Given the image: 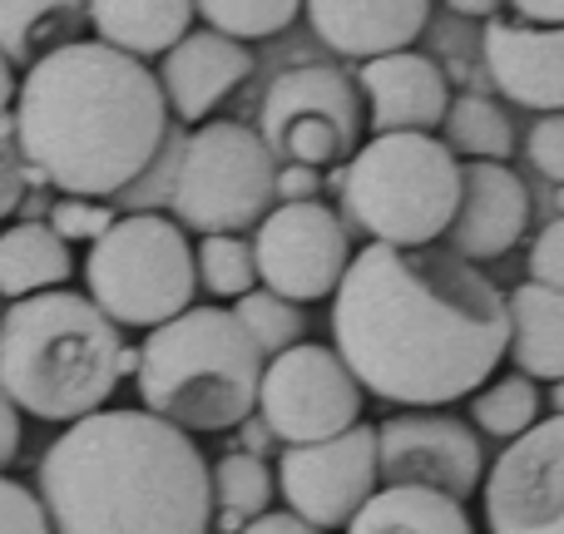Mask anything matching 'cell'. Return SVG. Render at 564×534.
<instances>
[{
	"mask_svg": "<svg viewBox=\"0 0 564 534\" xmlns=\"http://www.w3.org/2000/svg\"><path fill=\"white\" fill-rule=\"evenodd\" d=\"M332 351L391 406L470 401L510 357L506 292L456 253L367 243L332 297Z\"/></svg>",
	"mask_w": 564,
	"mask_h": 534,
	"instance_id": "1",
	"label": "cell"
},
{
	"mask_svg": "<svg viewBox=\"0 0 564 534\" xmlns=\"http://www.w3.org/2000/svg\"><path fill=\"white\" fill-rule=\"evenodd\" d=\"M169 129V99L144 59L99 40L55 45L25 69L15 95V149L40 184L65 198H99L129 188Z\"/></svg>",
	"mask_w": 564,
	"mask_h": 534,
	"instance_id": "2",
	"label": "cell"
},
{
	"mask_svg": "<svg viewBox=\"0 0 564 534\" xmlns=\"http://www.w3.org/2000/svg\"><path fill=\"white\" fill-rule=\"evenodd\" d=\"M55 534H208L214 476L194 436L149 411H95L40 460Z\"/></svg>",
	"mask_w": 564,
	"mask_h": 534,
	"instance_id": "3",
	"label": "cell"
},
{
	"mask_svg": "<svg viewBox=\"0 0 564 534\" xmlns=\"http://www.w3.org/2000/svg\"><path fill=\"white\" fill-rule=\"evenodd\" d=\"M124 341L85 292H35L0 322V391L35 421H75L105 411L119 386Z\"/></svg>",
	"mask_w": 564,
	"mask_h": 534,
	"instance_id": "4",
	"label": "cell"
},
{
	"mask_svg": "<svg viewBox=\"0 0 564 534\" xmlns=\"http://www.w3.org/2000/svg\"><path fill=\"white\" fill-rule=\"evenodd\" d=\"M263 351L238 327L234 307H188L139 347V401L174 431L214 436L243 426L258 411Z\"/></svg>",
	"mask_w": 564,
	"mask_h": 534,
	"instance_id": "5",
	"label": "cell"
},
{
	"mask_svg": "<svg viewBox=\"0 0 564 534\" xmlns=\"http://www.w3.org/2000/svg\"><path fill=\"white\" fill-rule=\"evenodd\" d=\"M460 208V164L436 134H371L341 168V214L381 248H431Z\"/></svg>",
	"mask_w": 564,
	"mask_h": 534,
	"instance_id": "6",
	"label": "cell"
},
{
	"mask_svg": "<svg viewBox=\"0 0 564 534\" xmlns=\"http://www.w3.org/2000/svg\"><path fill=\"white\" fill-rule=\"evenodd\" d=\"M85 297L115 327H164L194 307L198 263L188 233L164 214H124L85 253Z\"/></svg>",
	"mask_w": 564,
	"mask_h": 534,
	"instance_id": "7",
	"label": "cell"
},
{
	"mask_svg": "<svg viewBox=\"0 0 564 534\" xmlns=\"http://www.w3.org/2000/svg\"><path fill=\"white\" fill-rule=\"evenodd\" d=\"M174 224L198 238H243L278 208V159L258 129L234 119H208L188 134L169 188Z\"/></svg>",
	"mask_w": 564,
	"mask_h": 534,
	"instance_id": "8",
	"label": "cell"
},
{
	"mask_svg": "<svg viewBox=\"0 0 564 534\" xmlns=\"http://www.w3.org/2000/svg\"><path fill=\"white\" fill-rule=\"evenodd\" d=\"M258 134L273 159L302 168H332L357 154L361 139V89L337 65H297L282 69L268 85Z\"/></svg>",
	"mask_w": 564,
	"mask_h": 534,
	"instance_id": "9",
	"label": "cell"
},
{
	"mask_svg": "<svg viewBox=\"0 0 564 534\" xmlns=\"http://www.w3.org/2000/svg\"><path fill=\"white\" fill-rule=\"evenodd\" d=\"M258 411L282 446H322L361 426V386L332 347L302 341L263 367Z\"/></svg>",
	"mask_w": 564,
	"mask_h": 534,
	"instance_id": "10",
	"label": "cell"
},
{
	"mask_svg": "<svg viewBox=\"0 0 564 534\" xmlns=\"http://www.w3.org/2000/svg\"><path fill=\"white\" fill-rule=\"evenodd\" d=\"M253 258L263 292H278L282 302L302 307L317 297H337L351 268V238L347 224L317 198L312 204H278L258 224Z\"/></svg>",
	"mask_w": 564,
	"mask_h": 534,
	"instance_id": "11",
	"label": "cell"
},
{
	"mask_svg": "<svg viewBox=\"0 0 564 534\" xmlns=\"http://www.w3.org/2000/svg\"><path fill=\"white\" fill-rule=\"evenodd\" d=\"M278 490L297 520L312 530H341L361 515L381 486L377 470V426H351L347 436H332L322 446H288L278 460Z\"/></svg>",
	"mask_w": 564,
	"mask_h": 534,
	"instance_id": "12",
	"label": "cell"
},
{
	"mask_svg": "<svg viewBox=\"0 0 564 534\" xmlns=\"http://www.w3.org/2000/svg\"><path fill=\"white\" fill-rule=\"evenodd\" d=\"M377 470L387 486L436 490L466 505L480 490V436L446 411H401L377 426Z\"/></svg>",
	"mask_w": 564,
	"mask_h": 534,
	"instance_id": "13",
	"label": "cell"
},
{
	"mask_svg": "<svg viewBox=\"0 0 564 534\" xmlns=\"http://www.w3.org/2000/svg\"><path fill=\"white\" fill-rule=\"evenodd\" d=\"M490 534H564V416L510 440L486 470Z\"/></svg>",
	"mask_w": 564,
	"mask_h": 534,
	"instance_id": "14",
	"label": "cell"
},
{
	"mask_svg": "<svg viewBox=\"0 0 564 534\" xmlns=\"http://www.w3.org/2000/svg\"><path fill=\"white\" fill-rule=\"evenodd\" d=\"M490 85L520 109L540 115H564V30L525 25L516 15L486 20L480 35Z\"/></svg>",
	"mask_w": 564,
	"mask_h": 534,
	"instance_id": "15",
	"label": "cell"
},
{
	"mask_svg": "<svg viewBox=\"0 0 564 534\" xmlns=\"http://www.w3.org/2000/svg\"><path fill=\"white\" fill-rule=\"evenodd\" d=\"M371 134H431L451 115V79L431 55H381L357 69Z\"/></svg>",
	"mask_w": 564,
	"mask_h": 534,
	"instance_id": "16",
	"label": "cell"
},
{
	"mask_svg": "<svg viewBox=\"0 0 564 534\" xmlns=\"http://www.w3.org/2000/svg\"><path fill=\"white\" fill-rule=\"evenodd\" d=\"M154 75H159V85H164L169 115L198 129L253 75V55H248V45H238V40L204 25V30H188V35L159 59Z\"/></svg>",
	"mask_w": 564,
	"mask_h": 534,
	"instance_id": "17",
	"label": "cell"
},
{
	"mask_svg": "<svg viewBox=\"0 0 564 534\" xmlns=\"http://www.w3.org/2000/svg\"><path fill=\"white\" fill-rule=\"evenodd\" d=\"M530 228V188L506 164H460V208L451 224L456 258H506Z\"/></svg>",
	"mask_w": 564,
	"mask_h": 534,
	"instance_id": "18",
	"label": "cell"
},
{
	"mask_svg": "<svg viewBox=\"0 0 564 534\" xmlns=\"http://www.w3.org/2000/svg\"><path fill=\"white\" fill-rule=\"evenodd\" d=\"M317 40L337 55H357L361 65L381 55H401L426 30V0H312L302 6Z\"/></svg>",
	"mask_w": 564,
	"mask_h": 534,
	"instance_id": "19",
	"label": "cell"
},
{
	"mask_svg": "<svg viewBox=\"0 0 564 534\" xmlns=\"http://www.w3.org/2000/svg\"><path fill=\"white\" fill-rule=\"evenodd\" d=\"M95 40L129 59H164L194 30L198 10L188 0H95L85 6Z\"/></svg>",
	"mask_w": 564,
	"mask_h": 534,
	"instance_id": "20",
	"label": "cell"
},
{
	"mask_svg": "<svg viewBox=\"0 0 564 534\" xmlns=\"http://www.w3.org/2000/svg\"><path fill=\"white\" fill-rule=\"evenodd\" d=\"M510 312V361L520 377L564 381V292H550L540 282H520L506 297Z\"/></svg>",
	"mask_w": 564,
	"mask_h": 534,
	"instance_id": "21",
	"label": "cell"
},
{
	"mask_svg": "<svg viewBox=\"0 0 564 534\" xmlns=\"http://www.w3.org/2000/svg\"><path fill=\"white\" fill-rule=\"evenodd\" d=\"M75 272V253L50 224H10L0 233V292L10 302L55 292Z\"/></svg>",
	"mask_w": 564,
	"mask_h": 534,
	"instance_id": "22",
	"label": "cell"
},
{
	"mask_svg": "<svg viewBox=\"0 0 564 534\" xmlns=\"http://www.w3.org/2000/svg\"><path fill=\"white\" fill-rule=\"evenodd\" d=\"M347 534H476V525L460 500L436 495V490L387 486L361 505Z\"/></svg>",
	"mask_w": 564,
	"mask_h": 534,
	"instance_id": "23",
	"label": "cell"
},
{
	"mask_svg": "<svg viewBox=\"0 0 564 534\" xmlns=\"http://www.w3.org/2000/svg\"><path fill=\"white\" fill-rule=\"evenodd\" d=\"M446 149L466 154V164H506L516 149V129L490 95H456L446 115Z\"/></svg>",
	"mask_w": 564,
	"mask_h": 534,
	"instance_id": "24",
	"label": "cell"
},
{
	"mask_svg": "<svg viewBox=\"0 0 564 534\" xmlns=\"http://www.w3.org/2000/svg\"><path fill=\"white\" fill-rule=\"evenodd\" d=\"M470 421H476L480 436L496 440H520L525 431L540 426V386L520 371L486 381V386L470 396Z\"/></svg>",
	"mask_w": 564,
	"mask_h": 534,
	"instance_id": "25",
	"label": "cell"
},
{
	"mask_svg": "<svg viewBox=\"0 0 564 534\" xmlns=\"http://www.w3.org/2000/svg\"><path fill=\"white\" fill-rule=\"evenodd\" d=\"M214 510H228V515H243V520H263L268 505L278 495V476L263 456L253 450H228L214 470Z\"/></svg>",
	"mask_w": 564,
	"mask_h": 534,
	"instance_id": "26",
	"label": "cell"
},
{
	"mask_svg": "<svg viewBox=\"0 0 564 534\" xmlns=\"http://www.w3.org/2000/svg\"><path fill=\"white\" fill-rule=\"evenodd\" d=\"M234 317H238V327L253 337V347L263 351V361L302 347V331H307L302 307H292V302H282L278 292H263V287L248 292L243 302H234Z\"/></svg>",
	"mask_w": 564,
	"mask_h": 534,
	"instance_id": "27",
	"label": "cell"
},
{
	"mask_svg": "<svg viewBox=\"0 0 564 534\" xmlns=\"http://www.w3.org/2000/svg\"><path fill=\"white\" fill-rule=\"evenodd\" d=\"M194 263H198V282H204L214 297L224 302H243L248 292H258V258L248 238H204L194 248Z\"/></svg>",
	"mask_w": 564,
	"mask_h": 534,
	"instance_id": "28",
	"label": "cell"
},
{
	"mask_svg": "<svg viewBox=\"0 0 564 534\" xmlns=\"http://www.w3.org/2000/svg\"><path fill=\"white\" fill-rule=\"evenodd\" d=\"M194 10L204 15L208 30L238 40V45L278 35V30H288L292 20L302 15V6H292V0H204V6H194Z\"/></svg>",
	"mask_w": 564,
	"mask_h": 534,
	"instance_id": "29",
	"label": "cell"
},
{
	"mask_svg": "<svg viewBox=\"0 0 564 534\" xmlns=\"http://www.w3.org/2000/svg\"><path fill=\"white\" fill-rule=\"evenodd\" d=\"M115 218H119L115 208L89 204V198H59V204L50 208V228H55L65 243H89V248L115 228Z\"/></svg>",
	"mask_w": 564,
	"mask_h": 534,
	"instance_id": "30",
	"label": "cell"
},
{
	"mask_svg": "<svg viewBox=\"0 0 564 534\" xmlns=\"http://www.w3.org/2000/svg\"><path fill=\"white\" fill-rule=\"evenodd\" d=\"M0 534H55L40 495L10 476H0Z\"/></svg>",
	"mask_w": 564,
	"mask_h": 534,
	"instance_id": "31",
	"label": "cell"
},
{
	"mask_svg": "<svg viewBox=\"0 0 564 534\" xmlns=\"http://www.w3.org/2000/svg\"><path fill=\"white\" fill-rule=\"evenodd\" d=\"M45 15H50V6H35V0H25V6L0 0V55H6V59H25L30 35L45 25Z\"/></svg>",
	"mask_w": 564,
	"mask_h": 534,
	"instance_id": "32",
	"label": "cell"
},
{
	"mask_svg": "<svg viewBox=\"0 0 564 534\" xmlns=\"http://www.w3.org/2000/svg\"><path fill=\"white\" fill-rule=\"evenodd\" d=\"M525 154L555 188H564V115H545L525 139Z\"/></svg>",
	"mask_w": 564,
	"mask_h": 534,
	"instance_id": "33",
	"label": "cell"
},
{
	"mask_svg": "<svg viewBox=\"0 0 564 534\" xmlns=\"http://www.w3.org/2000/svg\"><path fill=\"white\" fill-rule=\"evenodd\" d=\"M530 282L550 292H564V218L540 228L535 248H530Z\"/></svg>",
	"mask_w": 564,
	"mask_h": 534,
	"instance_id": "34",
	"label": "cell"
},
{
	"mask_svg": "<svg viewBox=\"0 0 564 534\" xmlns=\"http://www.w3.org/2000/svg\"><path fill=\"white\" fill-rule=\"evenodd\" d=\"M25 204V159H20L15 139H0V224Z\"/></svg>",
	"mask_w": 564,
	"mask_h": 534,
	"instance_id": "35",
	"label": "cell"
},
{
	"mask_svg": "<svg viewBox=\"0 0 564 534\" xmlns=\"http://www.w3.org/2000/svg\"><path fill=\"white\" fill-rule=\"evenodd\" d=\"M317 188H322L317 168H302V164H282L278 168V198L282 204H312Z\"/></svg>",
	"mask_w": 564,
	"mask_h": 534,
	"instance_id": "36",
	"label": "cell"
},
{
	"mask_svg": "<svg viewBox=\"0 0 564 534\" xmlns=\"http://www.w3.org/2000/svg\"><path fill=\"white\" fill-rule=\"evenodd\" d=\"M15 450H20V411H15V401L0 391V476H6V466L15 460Z\"/></svg>",
	"mask_w": 564,
	"mask_h": 534,
	"instance_id": "37",
	"label": "cell"
},
{
	"mask_svg": "<svg viewBox=\"0 0 564 534\" xmlns=\"http://www.w3.org/2000/svg\"><path fill=\"white\" fill-rule=\"evenodd\" d=\"M510 15L525 20V25H545V30H564V0H520V6H510Z\"/></svg>",
	"mask_w": 564,
	"mask_h": 534,
	"instance_id": "38",
	"label": "cell"
},
{
	"mask_svg": "<svg viewBox=\"0 0 564 534\" xmlns=\"http://www.w3.org/2000/svg\"><path fill=\"white\" fill-rule=\"evenodd\" d=\"M243 534H322V530H312L307 520H297L292 510H268L263 520H248Z\"/></svg>",
	"mask_w": 564,
	"mask_h": 534,
	"instance_id": "39",
	"label": "cell"
},
{
	"mask_svg": "<svg viewBox=\"0 0 564 534\" xmlns=\"http://www.w3.org/2000/svg\"><path fill=\"white\" fill-rule=\"evenodd\" d=\"M15 95H20V85H15V69H10V59L0 55V119L15 109Z\"/></svg>",
	"mask_w": 564,
	"mask_h": 534,
	"instance_id": "40",
	"label": "cell"
},
{
	"mask_svg": "<svg viewBox=\"0 0 564 534\" xmlns=\"http://www.w3.org/2000/svg\"><path fill=\"white\" fill-rule=\"evenodd\" d=\"M451 10H460V15H486V20H496V15H500L496 0H480V6H476V0H456Z\"/></svg>",
	"mask_w": 564,
	"mask_h": 534,
	"instance_id": "41",
	"label": "cell"
},
{
	"mask_svg": "<svg viewBox=\"0 0 564 534\" xmlns=\"http://www.w3.org/2000/svg\"><path fill=\"white\" fill-rule=\"evenodd\" d=\"M550 406H555V416H564V381L550 386Z\"/></svg>",
	"mask_w": 564,
	"mask_h": 534,
	"instance_id": "42",
	"label": "cell"
},
{
	"mask_svg": "<svg viewBox=\"0 0 564 534\" xmlns=\"http://www.w3.org/2000/svg\"><path fill=\"white\" fill-rule=\"evenodd\" d=\"M560 218H564V188H560Z\"/></svg>",
	"mask_w": 564,
	"mask_h": 534,
	"instance_id": "43",
	"label": "cell"
},
{
	"mask_svg": "<svg viewBox=\"0 0 564 534\" xmlns=\"http://www.w3.org/2000/svg\"><path fill=\"white\" fill-rule=\"evenodd\" d=\"M0 322H6V312H0Z\"/></svg>",
	"mask_w": 564,
	"mask_h": 534,
	"instance_id": "44",
	"label": "cell"
}]
</instances>
